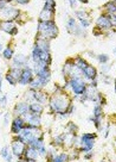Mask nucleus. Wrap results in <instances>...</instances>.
Segmentation results:
<instances>
[{
    "instance_id": "obj_1",
    "label": "nucleus",
    "mask_w": 116,
    "mask_h": 162,
    "mask_svg": "<svg viewBox=\"0 0 116 162\" xmlns=\"http://www.w3.org/2000/svg\"><path fill=\"white\" fill-rule=\"evenodd\" d=\"M38 30L42 32L43 37H45L44 40H46V38H54L57 36V33H58L57 26L54 25V23L52 21L42 22L38 25Z\"/></svg>"
},
{
    "instance_id": "obj_2",
    "label": "nucleus",
    "mask_w": 116,
    "mask_h": 162,
    "mask_svg": "<svg viewBox=\"0 0 116 162\" xmlns=\"http://www.w3.org/2000/svg\"><path fill=\"white\" fill-rule=\"evenodd\" d=\"M50 107L57 113H65V112H68L69 101L64 97H54L50 101Z\"/></svg>"
},
{
    "instance_id": "obj_3",
    "label": "nucleus",
    "mask_w": 116,
    "mask_h": 162,
    "mask_svg": "<svg viewBox=\"0 0 116 162\" xmlns=\"http://www.w3.org/2000/svg\"><path fill=\"white\" fill-rule=\"evenodd\" d=\"M94 140H95V135H91V134H85L82 136L81 138V144H82V151H88L90 150L94 145Z\"/></svg>"
},
{
    "instance_id": "obj_4",
    "label": "nucleus",
    "mask_w": 116,
    "mask_h": 162,
    "mask_svg": "<svg viewBox=\"0 0 116 162\" xmlns=\"http://www.w3.org/2000/svg\"><path fill=\"white\" fill-rule=\"evenodd\" d=\"M19 16V11L14 7H4L0 13V18H4L5 21H11L14 19Z\"/></svg>"
},
{
    "instance_id": "obj_5",
    "label": "nucleus",
    "mask_w": 116,
    "mask_h": 162,
    "mask_svg": "<svg viewBox=\"0 0 116 162\" xmlns=\"http://www.w3.org/2000/svg\"><path fill=\"white\" fill-rule=\"evenodd\" d=\"M70 86L72 88L76 94H82L85 92V84L79 79V77H75L74 80L70 82Z\"/></svg>"
},
{
    "instance_id": "obj_6",
    "label": "nucleus",
    "mask_w": 116,
    "mask_h": 162,
    "mask_svg": "<svg viewBox=\"0 0 116 162\" xmlns=\"http://www.w3.org/2000/svg\"><path fill=\"white\" fill-rule=\"evenodd\" d=\"M20 76H21L20 69H18V68H13L10 73L7 74L6 79H7V81L10 82L11 85H16L18 81H20Z\"/></svg>"
},
{
    "instance_id": "obj_7",
    "label": "nucleus",
    "mask_w": 116,
    "mask_h": 162,
    "mask_svg": "<svg viewBox=\"0 0 116 162\" xmlns=\"http://www.w3.org/2000/svg\"><path fill=\"white\" fill-rule=\"evenodd\" d=\"M12 150L14 153V155H17V156L20 157V155L24 154V151H25V144H24V142L20 138L14 141L13 144H12Z\"/></svg>"
},
{
    "instance_id": "obj_8",
    "label": "nucleus",
    "mask_w": 116,
    "mask_h": 162,
    "mask_svg": "<svg viewBox=\"0 0 116 162\" xmlns=\"http://www.w3.org/2000/svg\"><path fill=\"white\" fill-rule=\"evenodd\" d=\"M32 81V72L29 68H25L23 72H21L20 76V82L21 85H26V84H30Z\"/></svg>"
},
{
    "instance_id": "obj_9",
    "label": "nucleus",
    "mask_w": 116,
    "mask_h": 162,
    "mask_svg": "<svg viewBox=\"0 0 116 162\" xmlns=\"http://www.w3.org/2000/svg\"><path fill=\"white\" fill-rule=\"evenodd\" d=\"M0 28H1V30H4L5 32L12 33V35H16V33H17V29L13 26V24L11 23V21H4V22L0 24Z\"/></svg>"
},
{
    "instance_id": "obj_10",
    "label": "nucleus",
    "mask_w": 116,
    "mask_h": 162,
    "mask_svg": "<svg viewBox=\"0 0 116 162\" xmlns=\"http://www.w3.org/2000/svg\"><path fill=\"white\" fill-rule=\"evenodd\" d=\"M24 129V119L20 117H17V118L13 120V125H12V131L18 134L20 132L21 130Z\"/></svg>"
},
{
    "instance_id": "obj_11",
    "label": "nucleus",
    "mask_w": 116,
    "mask_h": 162,
    "mask_svg": "<svg viewBox=\"0 0 116 162\" xmlns=\"http://www.w3.org/2000/svg\"><path fill=\"white\" fill-rule=\"evenodd\" d=\"M97 25H98L100 28H102V29H109V28L111 26V23H110V19H109V18H107V17H104V16H102V17L98 18Z\"/></svg>"
},
{
    "instance_id": "obj_12",
    "label": "nucleus",
    "mask_w": 116,
    "mask_h": 162,
    "mask_svg": "<svg viewBox=\"0 0 116 162\" xmlns=\"http://www.w3.org/2000/svg\"><path fill=\"white\" fill-rule=\"evenodd\" d=\"M83 72H84L85 76H86L88 79H90V80H94L96 77V74H97L96 69L94 67H91V66H86V68H85Z\"/></svg>"
},
{
    "instance_id": "obj_13",
    "label": "nucleus",
    "mask_w": 116,
    "mask_h": 162,
    "mask_svg": "<svg viewBox=\"0 0 116 162\" xmlns=\"http://www.w3.org/2000/svg\"><path fill=\"white\" fill-rule=\"evenodd\" d=\"M38 150L36 149V148H33L31 147L29 150L26 151V160H31V161H34V160H37L38 159Z\"/></svg>"
},
{
    "instance_id": "obj_14",
    "label": "nucleus",
    "mask_w": 116,
    "mask_h": 162,
    "mask_svg": "<svg viewBox=\"0 0 116 162\" xmlns=\"http://www.w3.org/2000/svg\"><path fill=\"white\" fill-rule=\"evenodd\" d=\"M77 16H78V18H79V22L82 23V25L86 28L89 24H90V21L88 19V17H86V14H85L84 12H77Z\"/></svg>"
},
{
    "instance_id": "obj_15",
    "label": "nucleus",
    "mask_w": 116,
    "mask_h": 162,
    "mask_svg": "<svg viewBox=\"0 0 116 162\" xmlns=\"http://www.w3.org/2000/svg\"><path fill=\"white\" fill-rule=\"evenodd\" d=\"M29 110L31 111L32 113H34V115H39L40 112L43 111V106L40 105V103L39 104H31L30 106H29Z\"/></svg>"
},
{
    "instance_id": "obj_16",
    "label": "nucleus",
    "mask_w": 116,
    "mask_h": 162,
    "mask_svg": "<svg viewBox=\"0 0 116 162\" xmlns=\"http://www.w3.org/2000/svg\"><path fill=\"white\" fill-rule=\"evenodd\" d=\"M37 47L42 50V51H49V43H47V41L46 40H39L38 42H37Z\"/></svg>"
},
{
    "instance_id": "obj_17",
    "label": "nucleus",
    "mask_w": 116,
    "mask_h": 162,
    "mask_svg": "<svg viewBox=\"0 0 116 162\" xmlns=\"http://www.w3.org/2000/svg\"><path fill=\"white\" fill-rule=\"evenodd\" d=\"M29 111V105L21 103V104H18L17 107H16V112L17 113H20V115H25L26 112Z\"/></svg>"
},
{
    "instance_id": "obj_18",
    "label": "nucleus",
    "mask_w": 116,
    "mask_h": 162,
    "mask_svg": "<svg viewBox=\"0 0 116 162\" xmlns=\"http://www.w3.org/2000/svg\"><path fill=\"white\" fill-rule=\"evenodd\" d=\"M13 62H14V65L16 66L21 67V66H24L25 63H26V58H25L23 55H18V56H16V57H14Z\"/></svg>"
},
{
    "instance_id": "obj_19",
    "label": "nucleus",
    "mask_w": 116,
    "mask_h": 162,
    "mask_svg": "<svg viewBox=\"0 0 116 162\" xmlns=\"http://www.w3.org/2000/svg\"><path fill=\"white\" fill-rule=\"evenodd\" d=\"M44 86V84H43V81L37 76L36 79H32V81H31V87L34 89V88H39V87H42Z\"/></svg>"
},
{
    "instance_id": "obj_20",
    "label": "nucleus",
    "mask_w": 116,
    "mask_h": 162,
    "mask_svg": "<svg viewBox=\"0 0 116 162\" xmlns=\"http://www.w3.org/2000/svg\"><path fill=\"white\" fill-rule=\"evenodd\" d=\"M34 99H36V100H38V101H39V103H40V104H42V103H44V101H46V96H45V94H44V93H39V92H36V93H34Z\"/></svg>"
},
{
    "instance_id": "obj_21",
    "label": "nucleus",
    "mask_w": 116,
    "mask_h": 162,
    "mask_svg": "<svg viewBox=\"0 0 116 162\" xmlns=\"http://www.w3.org/2000/svg\"><path fill=\"white\" fill-rule=\"evenodd\" d=\"M107 10H108V12L109 13H111V14H114V13H116V4L115 2H108L106 5Z\"/></svg>"
},
{
    "instance_id": "obj_22",
    "label": "nucleus",
    "mask_w": 116,
    "mask_h": 162,
    "mask_svg": "<svg viewBox=\"0 0 116 162\" xmlns=\"http://www.w3.org/2000/svg\"><path fill=\"white\" fill-rule=\"evenodd\" d=\"M1 155H2V157L7 159L9 161H11V160H12V156H11V154H9V147H4V148L1 149Z\"/></svg>"
},
{
    "instance_id": "obj_23",
    "label": "nucleus",
    "mask_w": 116,
    "mask_h": 162,
    "mask_svg": "<svg viewBox=\"0 0 116 162\" xmlns=\"http://www.w3.org/2000/svg\"><path fill=\"white\" fill-rule=\"evenodd\" d=\"M44 10H50V11H54V0H46L45 7Z\"/></svg>"
},
{
    "instance_id": "obj_24",
    "label": "nucleus",
    "mask_w": 116,
    "mask_h": 162,
    "mask_svg": "<svg viewBox=\"0 0 116 162\" xmlns=\"http://www.w3.org/2000/svg\"><path fill=\"white\" fill-rule=\"evenodd\" d=\"M76 66H77L78 68H81L82 70H84L88 65H86V62H85L84 60H82V58H77V60H76Z\"/></svg>"
},
{
    "instance_id": "obj_25",
    "label": "nucleus",
    "mask_w": 116,
    "mask_h": 162,
    "mask_svg": "<svg viewBox=\"0 0 116 162\" xmlns=\"http://www.w3.org/2000/svg\"><path fill=\"white\" fill-rule=\"evenodd\" d=\"M52 160L53 161H57V162L65 161V160H68V155H66V154H62V155H59V156H54Z\"/></svg>"
},
{
    "instance_id": "obj_26",
    "label": "nucleus",
    "mask_w": 116,
    "mask_h": 162,
    "mask_svg": "<svg viewBox=\"0 0 116 162\" xmlns=\"http://www.w3.org/2000/svg\"><path fill=\"white\" fill-rule=\"evenodd\" d=\"M12 55H13V50H12L11 48H6V49L4 50V57H5V58H11Z\"/></svg>"
},
{
    "instance_id": "obj_27",
    "label": "nucleus",
    "mask_w": 116,
    "mask_h": 162,
    "mask_svg": "<svg viewBox=\"0 0 116 162\" xmlns=\"http://www.w3.org/2000/svg\"><path fill=\"white\" fill-rule=\"evenodd\" d=\"M97 60H98L101 63H106V62H108L109 57H108V55H98V56H97Z\"/></svg>"
},
{
    "instance_id": "obj_28",
    "label": "nucleus",
    "mask_w": 116,
    "mask_h": 162,
    "mask_svg": "<svg viewBox=\"0 0 116 162\" xmlns=\"http://www.w3.org/2000/svg\"><path fill=\"white\" fill-rule=\"evenodd\" d=\"M0 105L1 106H6V97L5 96H1L0 97Z\"/></svg>"
},
{
    "instance_id": "obj_29",
    "label": "nucleus",
    "mask_w": 116,
    "mask_h": 162,
    "mask_svg": "<svg viewBox=\"0 0 116 162\" xmlns=\"http://www.w3.org/2000/svg\"><path fill=\"white\" fill-rule=\"evenodd\" d=\"M110 23H111V25H115V26H116V13L111 14V18H110Z\"/></svg>"
},
{
    "instance_id": "obj_30",
    "label": "nucleus",
    "mask_w": 116,
    "mask_h": 162,
    "mask_svg": "<svg viewBox=\"0 0 116 162\" xmlns=\"http://www.w3.org/2000/svg\"><path fill=\"white\" fill-rule=\"evenodd\" d=\"M18 2H20V4H27L29 2V0H17Z\"/></svg>"
},
{
    "instance_id": "obj_31",
    "label": "nucleus",
    "mask_w": 116,
    "mask_h": 162,
    "mask_svg": "<svg viewBox=\"0 0 116 162\" xmlns=\"http://www.w3.org/2000/svg\"><path fill=\"white\" fill-rule=\"evenodd\" d=\"M69 1H70L71 6H72V7H75V4H76V1H77V0H69Z\"/></svg>"
},
{
    "instance_id": "obj_32",
    "label": "nucleus",
    "mask_w": 116,
    "mask_h": 162,
    "mask_svg": "<svg viewBox=\"0 0 116 162\" xmlns=\"http://www.w3.org/2000/svg\"><path fill=\"white\" fill-rule=\"evenodd\" d=\"M115 92H116V81H115Z\"/></svg>"
},
{
    "instance_id": "obj_33",
    "label": "nucleus",
    "mask_w": 116,
    "mask_h": 162,
    "mask_svg": "<svg viewBox=\"0 0 116 162\" xmlns=\"http://www.w3.org/2000/svg\"><path fill=\"white\" fill-rule=\"evenodd\" d=\"M114 51H115V53H116V48H115V49H114Z\"/></svg>"
},
{
    "instance_id": "obj_34",
    "label": "nucleus",
    "mask_w": 116,
    "mask_h": 162,
    "mask_svg": "<svg viewBox=\"0 0 116 162\" xmlns=\"http://www.w3.org/2000/svg\"><path fill=\"white\" fill-rule=\"evenodd\" d=\"M0 50H1V44H0Z\"/></svg>"
},
{
    "instance_id": "obj_35",
    "label": "nucleus",
    "mask_w": 116,
    "mask_h": 162,
    "mask_svg": "<svg viewBox=\"0 0 116 162\" xmlns=\"http://www.w3.org/2000/svg\"><path fill=\"white\" fill-rule=\"evenodd\" d=\"M0 1H1V0H0Z\"/></svg>"
},
{
    "instance_id": "obj_36",
    "label": "nucleus",
    "mask_w": 116,
    "mask_h": 162,
    "mask_svg": "<svg viewBox=\"0 0 116 162\" xmlns=\"http://www.w3.org/2000/svg\"><path fill=\"white\" fill-rule=\"evenodd\" d=\"M115 4H116V2H115Z\"/></svg>"
}]
</instances>
